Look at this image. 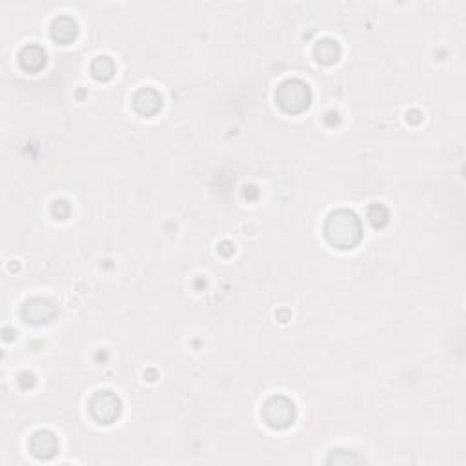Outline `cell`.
Returning a JSON list of instances; mask_svg holds the SVG:
<instances>
[{
    "mask_svg": "<svg viewBox=\"0 0 466 466\" xmlns=\"http://www.w3.org/2000/svg\"><path fill=\"white\" fill-rule=\"evenodd\" d=\"M325 232L332 246L339 250H350L361 241V220L352 211H335L326 220Z\"/></svg>",
    "mask_w": 466,
    "mask_h": 466,
    "instance_id": "6da1fadb",
    "label": "cell"
},
{
    "mask_svg": "<svg viewBox=\"0 0 466 466\" xmlns=\"http://www.w3.org/2000/svg\"><path fill=\"white\" fill-rule=\"evenodd\" d=\"M368 217H370V220H372V225H374L375 228H379V226L386 225L388 211L384 210V208L381 206V204H375L374 208H370Z\"/></svg>",
    "mask_w": 466,
    "mask_h": 466,
    "instance_id": "7c38bea8",
    "label": "cell"
},
{
    "mask_svg": "<svg viewBox=\"0 0 466 466\" xmlns=\"http://www.w3.org/2000/svg\"><path fill=\"white\" fill-rule=\"evenodd\" d=\"M310 88L303 80H286L279 86L275 101L286 113H299L310 104Z\"/></svg>",
    "mask_w": 466,
    "mask_h": 466,
    "instance_id": "7a4b0ae2",
    "label": "cell"
},
{
    "mask_svg": "<svg viewBox=\"0 0 466 466\" xmlns=\"http://www.w3.org/2000/svg\"><path fill=\"white\" fill-rule=\"evenodd\" d=\"M51 35L53 39L58 42H71L77 37V23L70 17H61L57 18L51 26Z\"/></svg>",
    "mask_w": 466,
    "mask_h": 466,
    "instance_id": "ba28073f",
    "label": "cell"
},
{
    "mask_svg": "<svg viewBox=\"0 0 466 466\" xmlns=\"http://www.w3.org/2000/svg\"><path fill=\"white\" fill-rule=\"evenodd\" d=\"M92 415L102 424H110L120 414V401L111 393V391H99L92 399Z\"/></svg>",
    "mask_w": 466,
    "mask_h": 466,
    "instance_id": "277c9868",
    "label": "cell"
},
{
    "mask_svg": "<svg viewBox=\"0 0 466 466\" xmlns=\"http://www.w3.org/2000/svg\"><path fill=\"white\" fill-rule=\"evenodd\" d=\"M57 437L51 432H37L30 441V450L40 459H49L57 452Z\"/></svg>",
    "mask_w": 466,
    "mask_h": 466,
    "instance_id": "8992f818",
    "label": "cell"
},
{
    "mask_svg": "<svg viewBox=\"0 0 466 466\" xmlns=\"http://www.w3.org/2000/svg\"><path fill=\"white\" fill-rule=\"evenodd\" d=\"M263 414L272 428H288L295 419V406L286 397H272L264 405Z\"/></svg>",
    "mask_w": 466,
    "mask_h": 466,
    "instance_id": "3957f363",
    "label": "cell"
},
{
    "mask_svg": "<svg viewBox=\"0 0 466 466\" xmlns=\"http://www.w3.org/2000/svg\"><path fill=\"white\" fill-rule=\"evenodd\" d=\"M133 106H135V110L139 113L144 115V117H150V115H155L163 108V97L155 89L144 88L135 95Z\"/></svg>",
    "mask_w": 466,
    "mask_h": 466,
    "instance_id": "52a82bcc",
    "label": "cell"
},
{
    "mask_svg": "<svg viewBox=\"0 0 466 466\" xmlns=\"http://www.w3.org/2000/svg\"><path fill=\"white\" fill-rule=\"evenodd\" d=\"M23 315L27 322L39 325V322L49 321L55 315V306L46 299H33L26 303L23 310Z\"/></svg>",
    "mask_w": 466,
    "mask_h": 466,
    "instance_id": "5b68a950",
    "label": "cell"
},
{
    "mask_svg": "<svg viewBox=\"0 0 466 466\" xmlns=\"http://www.w3.org/2000/svg\"><path fill=\"white\" fill-rule=\"evenodd\" d=\"M315 55L317 58L321 62H325V64H332V62H335L339 58L341 49H339L337 42H334V40H322V42L317 44Z\"/></svg>",
    "mask_w": 466,
    "mask_h": 466,
    "instance_id": "30bf717a",
    "label": "cell"
},
{
    "mask_svg": "<svg viewBox=\"0 0 466 466\" xmlns=\"http://www.w3.org/2000/svg\"><path fill=\"white\" fill-rule=\"evenodd\" d=\"M93 77L97 80H110L115 73V64L110 57H99L92 66Z\"/></svg>",
    "mask_w": 466,
    "mask_h": 466,
    "instance_id": "8fae6325",
    "label": "cell"
},
{
    "mask_svg": "<svg viewBox=\"0 0 466 466\" xmlns=\"http://www.w3.org/2000/svg\"><path fill=\"white\" fill-rule=\"evenodd\" d=\"M20 64L27 71L40 70L46 64V53L39 46H27L20 53Z\"/></svg>",
    "mask_w": 466,
    "mask_h": 466,
    "instance_id": "9c48e42d",
    "label": "cell"
}]
</instances>
